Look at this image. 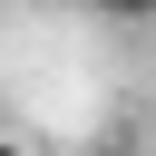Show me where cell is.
<instances>
[{"label":"cell","instance_id":"1","mask_svg":"<svg viewBox=\"0 0 156 156\" xmlns=\"http://www.w3.org/2000/svg\"><path fill=\"white\" fill-rule=\"evenodd\" d=\"M88 10H98V20H127V29H136V20H156V0H88Z\"/></svg>","mask_w":156,"mask_h":156},{"label":"cell","instance_id":"2","mask_svg":"<svg viewBox=\"0 0 156 156\" xmlns=\"http://www.w3.org/2000/svg\"><path fill=\"white\" fill-rule=\"evenodd\" d=\"M0 156H29V146H10V136H0Z\"/></svg>","mask_w":156,"mask_h":156}]
</instances>
